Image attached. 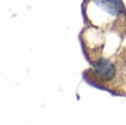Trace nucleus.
Segmentation results:
<instances>
[{"label": "nucleus", "mask_w": 126, "mask_h": 125, "mask_svg": "<svg viewBox=\"0 0 126 125\" xmlns=\"http://www.w3.org/2000/svg\"><path fill=\"white\" fill-rule=\"evenodd\" d=\"M83 19L86 27L104 33L126 37V8L122 0H84Z\"/></svg>", "instance_id": "1"}, {"label": "nucleus", "mask_w": 126, "mask_h": 125, "mask_svg": "<svg viewBox=\"0 0 126 125\" xmlns=\"http://www.w3.org/2000/svg\"><path fill=\"white\" fill-rule=\"evenodd\" d=\"M114 59L116 61V64L118 66L121 78H122L123 84L126 90V46L122 47L116 54H114Z\"/></svg>", "instance_id": "3"}, {"label": "nucleus", "mask_w": 126, "mask_h": 125, "mask_svg": "<svg viewBox=\"0 0 126 125\" xmlns=\"http://www.w3.org/2000/svg\"><path fill=\"white\" fill-rule=\"evenodd\" d=\"M83 72V80L91 86L107 91L114 96H126V90L114 57L101 58Z\"/></svg>", "instance_id": "2"}]
</instances>
